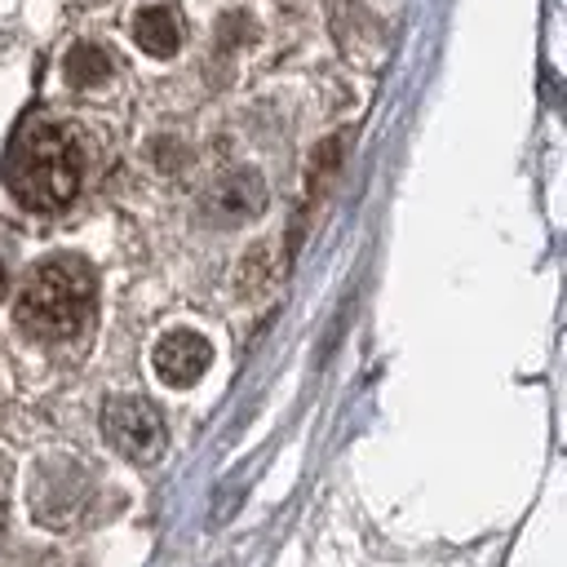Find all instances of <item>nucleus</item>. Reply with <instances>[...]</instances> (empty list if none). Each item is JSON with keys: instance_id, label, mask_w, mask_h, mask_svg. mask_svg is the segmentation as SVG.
Masks as SVG:
<instances>
[{"instance_id": "4", "label": "nucleus", "mask_w": 567, "mask_h": 567, "mask_svg": "<svg viewBox=\"0 0 567 567\" xmlns=\"http://www.w3.org/2000/svg\"><path fill=\"white\" fill-rule=\"evenodd\" d=\"M89 496V483H84V470L80 465H49L31 478V514L49 527H62L80 514Z\"/></svg>"}, {"instance_id": "7", "label": "nucleus", "mask_w": 567, "mask_h": 567, "mask_svg": "<svg viewBox=\"0 0 567 567\" xmlns=\"http://www.w3.org/2000/svg\"><path fill=\"white\" fill-rule=\"evenodd\" d=\"M133 40H137L151 58H168V53H177V44H182V18H177L168 4L137 9V18H133Z\"/></svg>"}, {"instance_id": "3", "label": "nucleus", "mask_w": 567, "mask_h": 567, "mask_svg": "<svg viewBox=\"0 0 567 567\" xmlns=\"http://www.w3.org/2000/svg\"><path fill=\"white\" fill-rule=\"evenodd\" d=\"M102 434L128 461H155L164 452V421L146 399H111L102 408Z\"/></svg>"}, {"instance_id": "6", "label": "nucleus", "mask_w": 567, "mask_h": 567, "mask_svg": "<svg viewBox=\"0 0 567 567\" xmlns=\"http://www.w3.org/2000/svg\"><path fill=\"white\" fill-rule=\"evenodd\" d=\"M151 363H155V372H159L164 385H177V390H182V385H195V381L208 372L213 346H208V337H199V332H190V328H173V332L159 337Z\"/></svg>"}, {"instance_id": "11", "label": "nucleus", "mask_w": 567, "mask_h": 567, "mask_svg": "<svg viewBox=\"0 0 567 567\" xmlns=\"http://www.w3.org/2000/svg\"><path fill=\"white\" fill-rule=\"evenodd\" d=\"M0 532H4V492H0Z\"/></svg>"}, {"instance_id": "10", "label": "nucleus", "mask_w": 567, "mask_h": 567, "mask_svg": "<svg viewBox=\"0 0 567 567\" xmlns=\"http://www.w3.org/2000/svg\"><path fill=\"white\" fill-rule=\"evenodd\" d=\"M4 288H9V275H4V266H0V297H4Z\"/></svg>"}, {"instance_id": "9", "label": "nucleus", "mask_w": 567, "mask_h": 567, "mask_svg": "<svg viewBox=\"0 0 567 567\" xmlns=\"http://www.w3.org/2000/svg\"><path fill=\"white\" fill-rule=\"evenodd\" d=\"M270 284H275V257H270V244H257V248L244 252L239 275H235V288H239L244 297H257V292L270 288Z\"/></svg>"}, {"instance_id": "8", "label": "nucleus", "mask_w": 567, "mask_h": 567, "mask_svg": "<svg viewBox=\"0 0 567 567\" xmlns=\"http://www.w3.org/2000/svg\"><path fill=\"white\" fill-rule=\"evenodd\" d=\"M62 71H66V80H71L75 89H97V84L111 75V53H106L102 44H89V40H84V44H71Z\"/></svg>"}, {"instance_id": "5", "label": "nucleus", "mask_w": 567, "mask_h": 567, "mask_svg": "<svg viewBox=\"0 0 567 567\" xmlns=\"http://www.w3.org/2000/svg\"><path fill=\"white\" fill-rule=\"evenodd\" d=\"M261 208H266V182L257 168H230L204 195V213L221 226H239V221L257 217Z\"/></svg>"}, {"instance_id": "2", "label": "nucleus", "mask_w": 567, "mask_h": 567, "mask_svg": "<svg viewBox=\"0 0 567 567\" xmlns=\"http://www.w3.org/2000/svg\"><path fill=\"white\" fill-rule=\"evenodd\" d=\"M89 306H93V270L80 257H49L27 275L13 319L31 337L62 341L80 332V323L89 319Z\"/></svg>"}, {"instance_id": "1", "label": "nucleus", "mask_w": 567, "mask_h": 567, "mask_svg": "<svg viewBox=\"0 0 567 567\" xmlns=\"http://www.w3.org/2000/svg\"><path fill=\"white\" fill-rule=\"evenodd\" d=\"M4 182H9L13 199L35 213L66 208L80 190V151H75L71 133L58 124H40V120L27 124L9 146Z\"/></svg>"}]
</instances>
